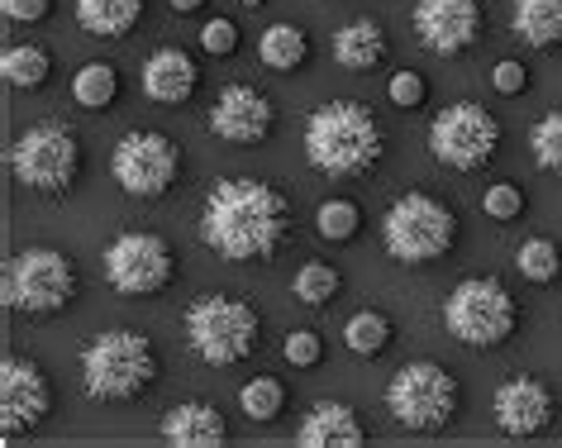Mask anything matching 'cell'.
<instances>
[{
  "mask_svg": "<svg viewBox=\"0 0 562 448\" xmlns=\"http://www.w3.org/2000/svg\"><path fill=\"white\" fill-rule=\"evenodd\" d=\"M291 195L262 177H224L205 191L201 244L224 262H272L291 239Z\"/></svg>",
  "mask_w": 562,
  "mask_h": 448,
  "instance_id": "cell-1",
  "label": "cell"
},
{
  "mask_svg": "<svg viewBox=\"0 0 562 448\" xmlns=\"http://www.w3.org/2000/svg\"><path fill=\"white\" fill-rule=\"evenodd\" d=\"M386 153L382 120L362 101H325L305 120V158L315 172L329 177H372Z\"/></svg>",
  "mask_w": 562,
  "mask_h": 448,
  "instance_id": "cell-2",
  "label": "cell"
},
{
  "mask_svg": "<svg viewBox=\"0 0 562 448\" xmlns=\"http://www.w3.org/2000/svg\"><path fill=\"white\" fill-rule=\"evenodd\" d=\"M158 377H162V362L144 329H101L81 348V391L91 401H105V405L144 401L158 387Z\"/></svg>",
  "mask_w": 562,
  "mask_h": 448,
  "instance_id": "cell-3",
  "label": "cell"
},
{
  "mask_svg": "<svg viewBox=\"0 0 562 448\" xmlns=\"http://www.w3.org/2000/svg\"><path fill=\"white\" fill-rule=\"evenodd\" d=\"M458 244V210L429 191H405L382 215V248L401 268H425L453 254Z\"/></svg>",
  "mask_w": 562,
  "mask_h": 448,
  "instance_id": "cell-4",
  "label": "cell"
},
{
  "mask_svg": "<svg viewBox=\"0 0 562 448\" xmlns=\"http://www.w3.org/2000/svg\"><path fill=\"white\" fill-rule=\"evenodd\" d=\"M262 339V311L229 291H210L187 305V344L210 368H238L258 354Z\"/></svg>",
  "mask_w": 562,
  "mask_h": 448,
  "instance_id": "cell-5",
  "label": "cell"
},
{
  "mask_svg": "<svg viewBox=\"0 0 562 448\" xmlns=\"http://www.w3.org/2000/svg\"><path fill=\"white\" fill-rule=\"evenodd\" d=\"M81 296L77 262L63 248H24L5 268V305L24 320H53Z\"/></svg>",
  "mask_w": 562,
  "mask_h": 448,
  "instance_id": "cell-6",
  "label": "cell"
},
{
  "mask_svg": "<svg viewBox=\"0 0 562 448\" xmlns=\"http://www.w3.org/2000/svg\"><path fill=\"white\" fill-rule=\"evenodd\" d=\"M519 301L505 291L496 277H468L448 291L443 301V329L468 348H501L519 329Z\"/></svg>",
  "mask_w": 562,
  "mask_h": 448,
  "instance_id": "cell-7",
  "label": "cell"
},
{
  "mask_svg": "<svg viewBox=\"0 0 562 448\" xmlns=\"http://www.w3.org/2000/svg\"><path fill=\"white\" fill-rule=\"evenodd\" d=\"M462 391L458 377L439 362H405L386 382V411L411 434H443L458 419Z\"/></svg>",
  "mask_w": 562,
  "mask_h": 448,
  "instance_id": "cell-8",
  "label": "cell"
},
{
  "mask_svg": "<svg viewBox=\"0 0 562 448\" xmlns=\"http://www.w3.org/2000/svg\"><path fill=\"white\" fill-rule=\"evenodd\" d=\"M10 172L24 191L38 195H67L81 177V138L63 124H34L10 148Z\"/></svg>",
  "mask_w": 562,
  "mask_h": 448,
  "instance_id": "cell-9",
  "label": "cell"
},
{
  "mask_svg": "<svg viewBox=\"0 0 562 448\" xmlns=\"http://www.w3.org/2000/svg\"><path fill=\"white\" fill-rule=\"evenodd\" d=\"M429 153L453 172H482L501 153V124L486 105L453 101L429 120Z\"/></svg>",
  "mask_w": 562,
  "mask_h": 448,
  "instance_id": "cell-10",
  "label": "cell"
},
{
  "mask_svg": "<svg viewBox=\"0 0 562 448\" xmlns=\"http://www.w3.org/2000/svg\"><path fill=\"white\" fill-rule=\"evenodd\" d=\"M101 268L120 296H158L177 282V248L153 229H124L110 239Z\"/></svg>",
  "mask_w": 562,
  "mask_h": 448,
  "instance_id": "cell-11",
  "label": "cell"
},
{
  "mask_svg": "<svg viewBox=\"0 0 562 448\" xmlns=\"http://www.w3.org/2000/svg\"><path fill=\"white\" fill-rule=\"evenodd\" d=\"M110 177L120 181L124 195L138 201H158L181 181V144L158 130H134L124 134L110 153Z\"/></svg>",
  "mask_w": 562,
  "mask_h": 448,
  "instance_id": "cell-12",
  "label": "cell"
},
{
  "mask_svg": "<svg viewBox=\"0 0 562 448\" xmlns=\"http://www.w3.org/2000/svg\"><path fill=\"white\" fill-rule=\"evenodd\" d=\"M53 415V382L34 358L10 354L0 362V425H5V444L20 434H34Z\"/></svg>",
  "mask_w": 562,
  "mask_h": 448,
  "instance_id": "cell-13",
  "label": "cell"
},
{
  "mask_svg": "<svg viewBox=\"0 0 562 448\" xmlns=\"http://www.w3.org/2000/svg\"><path fill=\"white\" fill-rule=\"evenodd\" d=\"M486 30L482 0H419L415 5V34L419 44L439 58H458L468 53Z\"/></svg>",
  "mask_w": 562,
  "mask_h": 448,
  "instance_id": "cell-14",
  "label": "cell"
},
{
  "mask_svg": "<svg viewBox=\"0 0 562 448\" xmlns=\"http://www.w3.org/2000/svg\"><path fill=\"white\" fill-rule=\"evenodd\" d=\"M277 124V105L267 101L258 87H244V81H234V87H224L215 96V105H210V134L224 138V144H262L267 134H272Z\"/></svg>",
  "mask_w": 562,
  "mask_h": 448,
  "instance_id": "cell-15",
  "label": "cell"
},
{
  "mask_svg": "<svg viewBox=\"0 0 562 448\" xmlns=\"http://www.w3.org/2000/svg\"><path fill=\"white\" fill-rule=\"evenodd\" d=\"M491 415H496V425L510 434V439H533V434H543L553 425L558 396L548 391V382H539V377H510V382L496 387Z\"/></svg>",
  "mask_w": 562,
  "mask_h": 448,
  "instance_id": "cell-16",
  "label": "cell"
},
{
  "mask_svg": "<svg viewBox=\"0 0 562 448\" xmlns=\"http://www.w3.org/2000/svg\"><path fill=\"white\" fill-rule=\"evenodd\" d=\"M301 448H362L368 444V425L358 419L353 405L344 401H319L296 429Z\"/></svg>",
  "mask_w": 562,
  "mask_h": 448,
  "instance_id": "cell-17",
  "label": "cell"
},
{
  "mask_svg": "<svg viewBox=\"0 0 562 448\" xmlns=\"http://www.w3.org/2000/svg\"><path fill=\"white\" fill-rule=\"evenodd\" d=\"M201 87V67L181 48H158L144 63V96L158 105H187Z\"/></svg>",
  "mask_w": 562,
  "mask_h": 448,
  "instance_id": "cell-18",
  "label": "cell"
},
{
  "mask_svg": "<svg viewBox=\"0 0 562 448\" xmlns=\"http://www.w3.org/2000/svg\"><path fill=\"white\" fill-rule=\"evenodd\" d=\"M162 439L177 448H220L229 439V425L210 401H181L162 415Z\"/></svg>",
  "mask_w": 562,
  "mask_h": 448,
  "instance_id": "cell-19",
  "label": "cell"
},
{
  "mask_svg": "<svg viewBox=\"0 0 562 448\" xmlns=\"http://www.w3.org/2000/svg\"><path fill=\"white\" fill-rule=\"evenodd\" d=\"M386 58V30L376 20H353L334 34V63L348 72H372Z\"/></svg>",
  "mask_w": 562,
  "mask_h": 448,
  "instance_id": "cell-20",
  "label": "cell"
},
{
  "mask_svg": "<svg viewBox=\"0 0 562 448\" xmlns=\"http://www.w3.org/2000/svg\"><path fill=\"white\" fill-rule=\"evenodd\" d=\"M148 0H77V24L95 38H124L138 30Z\"/></svg>",
  "mask_w": 562,
  "mask_h": 448,
  "instance_id": "cell-21",
  "label": "cell"
},
{
  "mask_svg": "<svg viewBox=\"0 0 562 448\" xmlns=\"http://www.w3.org/2000/svg\"><path fill=\"white\" fill-rule=\"evenodd\" d=\"M510 24L529 48L562 53V0H515Z\"/></svg>",
  "mask_w": 562,
  "mask_h": 448,
  "instance_id": "cell-22",
  "label": "cell"
},
{
  "mask_svg": "<svg viewBox=\"0 0 562 448\" xmlns=\"http://www.w3.org/2000/svg\"><path fill=\"white\" fill-rule=\"evenodd\" d=\"M258 58L262 67H272V72H296L311 58V38H305L301 24H272L262 38H258Z\"/></svg>",
  "mask_w": 562,
  "mask_h": 448,
  "instance_id": "cell-23",
  "label": "cell"
},
{
  "mask_svg": "<svg viewBox=\"0 0 562 448\" xmlns=\"http://www.w3.org/2000/svg\"><path fill=\"white\" fill-rule=\"evenodd\" d=\"M391 339H396V325H391V315H382V311H358L344 325V344H348V354H358V358H382Z\"/></svg>",
  "mask_w": 562,
  "mask_h": 448,
  "instance_id": "cell-24",
  "label": "cell"
},
{
  "mask_svg": "<svg viewBox=\"0 0 562 448\" xmlns=\"http://www.w3.org/2000/svg\"><path fill=\"white\" fill-rule=\"evenodd\" d=\"M0 77H5L15 91H38V87H44V81L53 77L48 48H34V44L5 48V58H0Z\"/></svg>",
  "mask_w": 562,
  "mask_h": 448,
  "instance_id": "cell-25",
  "label": "cell"
},
{
  "mask_svg": "<svg viewBox=\"0 0 562 448\" xmlns=\"http://www.w3.org/2000/svg\"><path fill=\"white\" fill-rule=\"evenodd\" d=\"M72 96H77L81 110H105V105H115V96H120V72H115V63H87V67H81V72L72 77Z\"/></svg>",
  "mask_w": 562,
  "mask_h": 448,
  "instance_id": "cell-26",
  "label": "cell"
},
{
  "mask_svg": "<svg viewBox=\"0 0 562 448\" xmlns=\"http://www.w3.org/2000/svg\"><path fill=\"white\" fill-rule=\"evenodd\" d=\"M238 411L248 419H258V425H272V419L286 411V387H281V377H252V382L238 387Z\"/></svg>",
  "mask_w": 562,
  "mask_h": 448,
  "instance_id": "cell-27",
  "label": "cell"
},
{
  "mask_svg": "<svg viewBox=\"0 0 562 448\" xmlns=\"http://www.w3.org/2000/svg\"><path fill=\"white\" fill-rule=\"evenodd\" d=\"M515 268L533 287H553V282H562V248L553 239H529V244H519Z\"/></svg>",
  "mask_w": 562,
  "mask_h": 448,
  "instance_id": "cell-28",
  "label": "cell"
},
{
  "mask_svg": "<svg viewBox=\"0 0 562 448\" xmlns=\"http://www.w3.org/2000/svg\"><path fill=\"white\" fill-rule=\"evenodd\" d=\"M339 291H344V277H339V268H329V262H305V268L291 277V296L301 305H329Z\"/></svg>",
  "mask_w": 562,
  "mask_h": 448,
  "instance_id": "cell-29",
  "label": "cell"
},
{
  "mask_svg": "<svg viewBox=\"0 0 562 448\" xmlns=\"http://www.w3.org/2000/svg\"><path fill=\"white\" fill-rule=\"evenodd\" d=\"M529 153L543 172L562 177V110H548V115L529 130Z\"/></svg>",
  "mask_w": 562,
  "mask_h": 448,
  "instance_id": "cell-30",
  "label": "cell"
},
{
  "mask_svg": "<svg viewBox=\"0 0 562 448\" xmlns=\"http://www.w3.org/2000/svg\"><path fill=\"white\" fill-rule=\"evenodd\" d=\"M315 229H319V239H329V244H348L362 229V210L353 201H325L315 210Z\"/></svg>",
  "mask_w": 562,
  "mask_h": 448,
  "instance_id": "cell-31",
  "label": "cell"
},
{
  "mask_svg": "<svg viewBox=\"0 0 562 448\" xmlns=\"http://www.w3.org/2000/svg\"><path fill=\"white\" fill-rule=\"evenodd\" d=\"M281 358H286L291 368H315V362L325 358V339H319L315 329H291L286 339H281Z\"/></svg>",
  "mask_w": 562,
  "mask_h": 448,
  "instance_id": "cell-32",
  "label": "cell"
},
{
  "mask_svg": "<svg viewBox=\"0 0 562 448\" xmlns=\"http://www.w3.org/2000/svg\"><path fill=\"white\" fill-rule=\"evenodd\" d=\"M482 210H486L491 220H501V224L505 220H519V215H525V191H519L515 181H496V187L482 195Z\"/></svg>",
  "mask_w": 562,
  "mask_h": 448,
  "instance_id": "cell-33",
  "label": "cell"
},
{
  "mask_svg": "<svg viewBox=\"0 0 562 448\" xmlns=\"http://www.w3.org/2000/svg\"><path fill=\"white\" fill-rule=\"evenodd\" d=\"M386 96H391V105H401V110H419L429 101V81L419 72H396L386 81Z\"/></svg>",
  "mask_w": 562,
  "mask_h": 448,
  "instance_id": "cell-34",
  "label": "cell"
},
{
  "mask_svg": "<svg viewBox=\"0 0 562 448\" xmlns=\"http://www.w3.org/2000/svg\"><path fill=\"white\" fill-rule=\"evenodd\" d=\"M201 48L210 53V58H229V53L238 48V24L234 20H210L201 30Z\"/></svg>",
  "mask_w": 562,
  "mask_h": 448,
  "instance_id": "cell-35",
  "label": "cell"
},
{
  "mask_svg": "<svg viewBox=\"0 0 562 448\" xmlns=\"http://www.w3.org/2000/svg\"><path fill=\"white\" fill-rule=\"evenodd\" d=\"M491 87H496L501 96H525L529 91V67L515 63V58L496 63V72H491Z\"/></svg>",
  "mask_w": 562,
  "mask_h": 448,
  "instance_id": "cell-36",
  "label": "cell"
},
{
  "mask_svg": "<svg viewBox=\"0 0 562 448\" xmlns=\"http://www.w3.org/2000/svg\"><path fill=\"white\" fill-rule=\"evenodd\" d=\"M0 10L15 24H38V20H48L53 0H0Z\"/></svg>",
  "mask_w": 562,
  "mask_h": 448,
  "instance_id": "cell-37",
  "label": "cell"
},
{
  "mask_svg": "<svg viewBox=\"0 0 562 448\" xmlns=\"http://www.w3.org/2000/svg\"><path fill=\"white\" fill-rule=\"evenodd\" d=\"M167 5H172L177 15H195V10H205V0H167Z\"/></svg>",
  "mask_w": 562,
  "mask_h": 448,
  "instance_id": "cell-38",
  "label": "cell"
},
{
  "mask_svg": "<svg viewBox=\"0 0 562 448\" xmlns=\"http://www.w3.org/2000/svg\"><path fill=\"white\" fill-rule=\"evenodd\" d=\"M238 5H244V10H258V5H267V0H238Z\"/></svg>",
  "mask_w": 562,
  "mask_h": 448,
  "instance_id": "cell-39",
  "label": "cell"
}]
</instances>
